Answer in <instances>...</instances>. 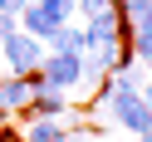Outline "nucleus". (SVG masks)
Here are the masks:
<instances>
[{"mask_svg":"<svg viewBox=\"0 0 152 142\" xmlns=\"http://www.w3.org/2000/svg\"><path fill=\"white\" fill-rule=\"evenodd\" d=\"M0 142H25V137H20V127H10V122H5V127H0Z\"/></svg>","mask_w":152,"mask_h":142,"instance_id":"10","label":"nucleus"},{"mask_svg":"<svg viewBox=\"0 0 152 142\" xmlns=\"http://www.w3.org/2000/svg\"><path fill=\"white\" fill-rule=\"evenodd\" d=\"M30 103H34V79L30 74H5L0 79V113L5 118H15V113H30Z\"/></svg>","mask_w":152,"mask_h":142,"instance_id":"4","label":"nucleus"},{"mask_svg":"<svg viewBox=\"0 0 152 142\" xmlns=\"http://www.w3.org/2000/svg\"><path fill=\"white\" fill-rule=\"evenodd\" d=\"M20 30H25V34H34L39 44H49L54 34H59V25H54L49 15L39 10V5H25V10H20Z\"/></svg>","mask_w":152,"mask_h":142,"instance_id":"6","label":"nucleus"},{"mask_svg":"<svg viewBox=\"0 0 152 142\" xmlns=\"http://www.w3.org/2000/svg\"><path fill=\"white\" fill-rule=\"evenodd\" d=\"M5 122H10V118H5V113H0V127H5Z\"/></svg>","mask_w":152,"mask_h":142,"instance_id":"14","label":"nucleus"},{"mask_svg":"<svg viewBox=\"0 0 152 142\" xmlns=\"http://www.w3.org/2000/svg\"><path fill=\"white\" fill-rule=\"evenodd\" d=\"M39 74H44L59 93H69V98L83 93V54H44Z\"/></svg>","mask_w":152,"mask_h":142,"instance_id":"2","label":"nucleus"},{"mask_svg":"<svg viewBox=\"0 0 152 142\" xmlns=\"http://www.w3.org/2000/svg\"><path fill=\"white\" fill-rule=\"evenodd\" d=\"M20 137H25V142H74L69 127H64L59 118H25Z\"/></svg>","mask_w":152,"mask_h":142,"instance_id":"5","label":"nucleus"},{"mask_svg":"<svg viewBox=\"0 0 152 142\" xmlns=\"http://www.w3.org/2000/svg\"><path fill=\"white\" fill-rule=\"evenodd\" d=\"M0 59H5V74H34L44 64V44L34 39V34H25V30H15V34H5L0 39Z\"/></svg>","mask_w":152,"mask_h":142,"instance_id":"1","label":"nucleus"},{"mask_svg":"<svg viewBox=\"0 0 152 142\" xmlns=\"http://www.w3.org/2000/svg\"><path fill=\"white\" fill-rule=\"evenodd\" d=\"M20 30V15H0V39H5V34H15Z\"/></svg>","mask_w":152,"mask_h":142,"instance_id":"9","label":"nucleus"},{"mask_svg":"<svg viewBox=\"0 0 152 142\" xmlns=\"http://www.w3.org/2000/svg\"><path fill=\"white\" fill-rule=\"evenodd\" d=\"M25 5H34V0H15V10H25Z\"/></svg>","mask_w":152,"mask_h":142,"instance_id":"13","label":"nucleus"},{"mask_svg":"<svg viewBox=\"0 0 152 142\" xmlns=\"http://www.w3.org/2000/svg\"><path fill=\"white\" fill-rule=\"evenodd\" d=\"M128 54L142 64V69H152V30H132L128 34Z\"/></svg>","mask_w":152,"mask_h":142,"instance_id":"8","label":"nucleus"},{"mask_svg":"<svg viewBox=\"0 0 152 142\" xmlns=\"http://www.w3.org/2000/svg\"><path fill=\"white\" fill-rule=\"evenodd\" d=\"M34 5H39L59 30H64V25H74V15H79V0H34Z\"/></svg>","mask_w":152,"mask_h":142,"instance_id":"7","label":"nucleus"},{"mask_svg":"<svg viewBox=\"0 0 152 142\" xmlns=\"http://www.w3.org/2000/svg\"><path fill=\"white\" fill-rule=\"evenodd\" d=\"M0 15H20V10H15V0H0Z\"/></svg>","mask_w":152,"mask_h":142,"instance_id":"12","label":"nucleus"},{"mask_svg":"<svg viewBox=\"0 0 152 142\" xmlns=\"http://www.w3.org/2000/svg\"><path fill=\"white\" fill-rule=\"evenodd\" d=\"M137 93H142V103H147V108H152V79H147V83H142V88H137Z\"/></svg>","mask_w":152,"mask_h":142,"instance_id":"11","label":"nucleus"},{"mask_svg":"<svg viewBox=\"0 0 152 142\" xmlns=\"http://www.w3.org/2000/svg\"><path fill=\"white\" fill-rule=\"evenodd\" d=\"M113 118L137 142H152V108L142 103V93H118V98H113Z\"/></svg>","mask_w":152,"mask_h":142,"instance_id":"3","label":"nucleus"}]
</instances>
